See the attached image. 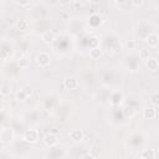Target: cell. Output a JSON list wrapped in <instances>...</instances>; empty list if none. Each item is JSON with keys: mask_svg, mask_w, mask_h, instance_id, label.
Segmentation results:
<instances>
[{"mask_svg": "<svg viewBox=\"0 0 159 159\" xmlns=\"http://www.w3.org/2000/svg\"><path fill=\"white\" fill-rule=\"evenodd\" d=\"M70 139L72 143H81L84 139V133L82 129H73L70 133Z\"/></svg>", "mask_w": 159, "mask_h": 159, "instance_id": "obj_9", "label": "cell"}, {"mask_svg": "<svg viewBox=\"0 0 159 159\" xmlns=\"http://www.w3.org/2000/svg\"><path fill=\"white\" fill-rule=\"evenodd\" d=\"M123 113H124V116H127V117H132V116L135 113V109H134L132 106H127V107H124Z\"/></svg>", "mask_w": 159, "mask_h": 159, "instance_id": "obj_21", "label": "cell"}, {"mask_svg": "<svg viewBox=\"0 0 159 159\" xmlns=\"http://www.w3.org/2000/svg\"><path fill=\"white\" fill-rule=\"evenodd\" d=\"M35 60H36V63L40 67H47L51 63V56L47 52H40V53H37Z\"/></svg>", "mask_w": 159, "mask_h": 159, "instance_id": "obj_4", "label": "cell"}, {"mask_svg": "<svg viewBox=\"0 0 159 159\" xmlns=\"http://www.w3.org/2000/svg\"><path fill=\"white\" fill-rule=\"evenodd\" d=\"M43 143H45V145H47L48 148H53V147L58 143V135H57L56 133L50 132V133H47V134L43 137Z\"/></svg>", "mask_w": 159, "mask_h": 159, "instance_id": "obj_6", "label": "cell"}, {"mask_svg": "<svg viewBox=\"0 0 159 159\" xmlns=\"http://www.w3.org/2000/svg\"><path fill=\"white\" fill-rule=\"evenodd\" d=\"M32 93H34L32 86L25 84V86H22V87L16 92V101H19V102H25L29 97L32 96Z\"/></svg>", "mask_w": 159, "mask_h": 159, "instance_id": "obj_1", "label": "cell"}, {"mask_svg": "<svg viewBox=\"0 0 159 159\" xmlns=\"http://www.w3.org/2000/svg\"><path fill=\"white\" fill-rule=\"evenodd\" d=\"M127 47H128L129 50H134V48H135V40H129V41L127 42Z\"/></svg>", "mask_w": 159, "mask_h": 159, "instance_id": "obj_23", "label": "cell"}, {"mask_svg": "<svg viewBox=\"0 0 159 159\" xmlns=\"http://www.w3.org/2000/svg\"><path fill=\"white\" fill-rule=\"evenodd\" d=\"M145 67L149 71L155 72L158 70V67H159V62H158V60L155 57H147L145 58Z\"/></svg>", "mask_w": 159, "mask_h": 159, "instance_id": "obj_12", "label": "cell"}, {"mask_svg": "<svg viewBox=\"0 0 159 159\" xmlns=\"http://www.w3.org/2000/svg\"><path fill=\"white\" fill-rule=\"evenodd\" d=\"M140 157L143 159H154L157 157V153L154 149H143L140 153Z\"/></svg>", "mask_w": 159, "mask_h": 159, "instance_id": "obj_14", "label": "cell"}, {"mask_svg": "<svg viewBox=\"0 0 159 159\" xmlns=\"http://www.w3.org/2000/svg\"><path fill=\"white\" fill-rule=\"evenodd\" d=\"M57 2H58L60 5H67V4L71 2V0H57Z\"/></svg>", "mask_w": 159, "mask_h": 159, "instance_id": "obj_26", "label": "cell"}, {"mask_svg": "<svg viewBox=\"0 0 159 159\" xmlns=\"http://www.w3.org/2000/svg\"><path fill=\"white\" fill-rule=\"evenodd\" d=\"M83 158H94L96 155H93V154H91V153H87V154H84V155H82Z\"/></svg>", "mask_w": 159, "mask_h": 159, "instance_id": "obj_27", "label": "cell"}, {"mask_svg": "<svg viewBox=\"0 0 159 159\" xmlns=\"http://www.w3.org/2000/svg\"><path fill=\"white\" fill-rule=\"evenodd\" d=\"M144 40H145L147 45H148L149 47H152V48H155V47L158 46V43H159V37H158V35H157L155 32H149V34L144 37Z\"/></svg>", "mask_w": 159, "mask_h": 159, "instance_id": "obj_8", "label": "cell"}, {"mask_svg": "<svg viewBox=\"0 0 159 159\" xmlns=\"http://www.w3.org/2000/svg\"><path fill=\"white\" fill-rule=\"evenodd\" d=\"M15 1H16V4L20 5V6H27L29 2H30V0H15Z\"/></svg>", "mask_w": 159, "mask_h": 159, "instance_id": "obj_24", "label": "cell"}, {"mask_svg": "<svg viewBox=\"0 0 159 159\" xmlns=\"http://www.w3.org/2000/svg\"><path fill=\"white\" fill-rule=\"evenodd\" d=\"M17 65L20 67H27L29 65V58L25 55H20V57L17 58Z\"/></svg>", "mask_w": 159, "mask_h": 159, "instance_id": "obj_19", "label": "cell"}, {"mask_svg": "<svg viewBox=\"0 0 159 159\" xmlns=\"http://www.w3.org/2000/svg\"><path fill=\"white\" fill-rule=\"evenodd\" d=\"M29 27H30V22L27 20L22 19V20H19L16 22V30H19V31H27Z\"/></svg>", "mask_w": 159, "mask_h": 159, "instance_id": "obj_16", "label": "cell"}, {"mask_svg": "<svg viewBox=\"0 0 159 159\" xmlns=\"http://www.w3.org/2000/svg\"><path fill=\"white\" fill-rule=\"evenodd\" d=\"M22 139L24 142L29 143V144H35L37 143L39 140V130L35 129V128H29L24 132V135H22Z\"/></svg>", "mask_w": 159, "mask_h": 159, "instance_id": "obj_2", "label": "cell"}, {"mask_svg": "<svg viewBox=\"0 0 159 159\" xmlns=\"http://www.w3.org/2000/svg\"><path fill=\"white\" fill-rule=\"evenodd\" d=\"M157 116H158V109L154 106L153 107H145L143 109V117L145 119H154V118H157Z\"/></svg>", "mask_w": 159, "mask_h": 159, "instance_id": "obj_11", "label": "cell"}, {"mask_svg": "<svg viewBox=\"0 0 159 159\" xmlns=\"http://www.w3.org/2000/svg\"><path fill=\"white\" fill-rule=\"evenodd\" d=\"M130 2H132V5H133V6L139 7V6H142V5H143L144 0H130Z\"/></svg>", "mask_w": 159, "mask_h": 159, "instance_id": "obj_22", "label": "cell"}, {"mask_svg": "<svg viewBox=\"0 0 159 159\" xmlns=\"http://www.w3.org/2000/svg\"><path fill=\"white\" fill-rule=\"evenodd\" d=\"M0 94L2 97H7L11 94V86L10 84H2L0 87Z\"/></svg>", "mask_w": 159, "mask_h": 159, "instance_id": "obj_18", "label": "cell"}, {"mask_svg": "<svg viewBox=\"0 0 159 159\" xmlns=\"http://www.w3.org/2000/svg\"><path fill=\"white\" fill-rule=\"evenodd\" d=\"M11 56H12V51H10L9 48H2V50H0V60L6 61V60H10Z\"/></svg>", "mask_w": 159, "mask_h": 159, "instance_id": "obj_17", "label": "cell"}, {"mask_svg": "<svg viewBox=\"0 0 159 159\" xmlns=\"http://www.w3.org/2000/svg\"><path fill=\"white\" fill-rule=\"evenodd\" d=\"M101 56H102V48L101 47L96 46V47H92L89 50V57L92 60H98Z\"/></svg>", "mask_w": 159, "mask_h": 159, "instance_id": "obj_15", "label": "cell"}, {"mask_svg": "<svg viewBox=\"0 0 159 159\" xmlns=\"http://www.w3.org/2000/svg\"><path fill=\"white\" fill-rule=\"evenodd\" d=\"M62 86H63L66 89H68V91H75V89L78 88L80 83H78V81H77L76 78H73V77H68V78H65V80H63Z\"/></svg>", "mask_w": 159, "mask_h": 159, "instance_id": "obj_7", "label": "cell"}, {"mask_svg": "<svg viewBox=\"0 0 159 159\" xmlns=\"http://www.w3.org/2000/svg\"><path fill=\"white\" fill-rule=\"evenodd\" d=\"M55 37L56 36H55V32L52 30H46V31H43L41 34V41L43 43H47V45L53 43L55 42Z\"/></svg>", "mask_w": 159, "mask_h": 159, "instance_id": "obj_10", "label": "cell"}, {"mask_svg": "<svg viewBox=\"0 0 159 159\" xmlns=\"http://www.w3.org/2000/svg\"><path fill=\"white\" fill-rule=\"evenodd\" d=\"M102 24V16L98 14H93L89 16V25L92 27H98Z\"/></svg>", "mask_w": 159, "mask_h": 159, "instance_id": "obj_13", "label": "cell"}, {"mask_svg": "<svg viewBox=\"0 0 159 159\" xmlns=\"http://www.w3.org/2000/svg\"><path fill=\"white\" fill-rule=\"evenodd\" d=\"M109 103L112 104V106H118V104H120L122 102H123V99H124V96H123V93L120 92V91H118V89H114V91H112L111 92V94H109Z\"/></svg>", "mask_w": 159, "mask_h": 159, "instance_id": "obj_5", "label": "cell"}, {"mask_svg": "<svg viewBox=\"0 0 159 159\" xmlns=\"http://www.w3.org/2000/svg\"><path fill=\"white\" fill-rule=\"evenodd\" d=\"M14 139V129L11 127H2L0 130V142L1 143H11Z\"/></svg>", "mask_w": 159, "mask_h": 159, "instance_id": "obj_3", "label": "cell"}, {"mask_svg": "<svg viewBox=\"0 0 159 159\" xmlns=\"http://www.w3.org/2000/svg\"><path fill=\"white\" fill-rule=\"evenodd\" d=\"M128 0H114V2L118 5V6H123Z\"/></svg>", "mask_w": 159, "mask_h": 159, "instance_id": "obj_25", "label": "cell"}, {"mask_svg": "<svg viewBox=\"0 0 159 159\" xmlns=\"http://www.w3.org/2000/svg\"><path fill=\"white\" fill-rule=\"evenodd\" d=\"M149 99H150V103L154 106V107H158V104H159V94L155 92V93H152L150 94V97H149Z\"/></svg>", "mask_w": 159, "mask_h": 159, "instance_id": "obj_20", "label": "cell"}]
</instances>
